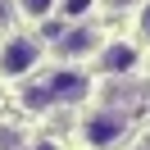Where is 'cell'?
Returning <instances> with one entry per match:
<instances>
[{"label":"cell","mask_w":150,"mask_h":150,"mask_svg":"<svg viewBox=\"0 0 150 150\" xmlns=\"http://www.w3.org/2000/svg\"><path fill=\"white\" fill-rule=\"evenodd\" d=\"M64 50H68V55H86V50H96V32L77 28L73 37H64Z\"/></svg>","instance_id":"5b68a950"},{"label":"cell","mask_w":150,"mask_h":150,"mask_svg":"<svg viewBox=\"0 0 150 150\" xmlns=\"http://www.w3.org/2000/svg\"><path fill=\"white\" fill-rule=\"evenodd\" d=\"M32 150H55V146H50V141H46V146H32Z\"/></svg>","instance_id":"9c48e42d"},{"label":"cell","mask_w":150,"mask_h":150,"mask_svg":"<svg viewBox=\"0 0 150 150\" xmlns=\"http://www.w3.org/2000/svg\"><path fill=\"white\" fill-rule=\"evenodd\" d=\"M100 64L109 68V73H127V68H137V46L118 41V46H109V50L100 55Z\"/></svg>","instance_id":"277c9868"},{"label":"cell","mask_w":150,"mask_h":150,"mask_svg":"<svg viewBox=\"0 0 150 150\" xmlns=\"http://www.w3.org/2000/svg\"><path fill=\"white\" fill-rule=\"evenodd\" d=\"M123 114H96V118H86V141L91 146H109V141L123 137Z\"/></svg>","instance_id":"7a4b0ae2"},{"label":"cell","mask_w":150,"mask_h":150,"mask_svg":"<svg viewBox=\"0 0 150 150\" xmlns=\"http://www.w3.org/2000/svg\"><path fill=\"white\" fill-rule=\"evenodd\" d=\"M141 32L150 37V0H146V9H141Z\"/></svg>","instance_id":"ba28073f"},{"label":"cell","mask_w":150,"mask_h":150,"mask_svg":"<svg viewBox=\"0 0 150 150\" xmlns=\"http://www.w3.org/2000/svg\"><path fill=\"white\" fill-rule=\"evenodd\" d=\"M91 91V82H86V73H77V68H59L55 82H50V96H59V100H82V96Z\"/></svg>","instance_id":"3957f363"},{"label":"cell","mask_w":150,"mask_h":150,"mask_svg":"<svg viewBox=\"0 0 150 150\" xmlns=\"http://www.w3.org/2000/svg\"><path fill=\"white\" fill-rule=\"evenodd\" d=\"M86 9H91V0H64V14H68V18H82Z\"/></svg>","instance_id":"52a82bcc"},{"label":"cell","mask_w":150,"mask_h":150,"mask_svg":"<svg viewBox=\"0 0 150 150\" xmlns=\"http://www.w3.org/2000/svg\"><path fill=\"white\" fill-rule=\"evenodd\" d=\"M18 9H23V18H32V23H41L50 9H55V0H18Z\"/></svg>","instance_id":"8992f818"},{"label":"cell","mask_w":150,"mask_h":150,"mask_svg":"<svg viewBox=\"0 0 150 150\" xmlns=\"http://www.w3.org/2000/svg\"><path fill=\"white\" fill-rule=\"evenodd\" d=\"M37 59H41V41L18 37V41L5 46V55H0V73H5V77H18V73H28Z\"/></svg>","instance_id":"6da1fadb"}]
</instances>
